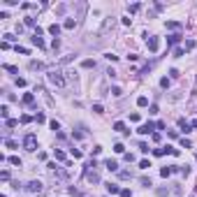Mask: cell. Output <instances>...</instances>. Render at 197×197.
Listing matches in <instances>:
<instances>
[{"label":"cell","instance_id":"1","mask_svg":"<svg viewBox=\"0 0 197 197\" xmlns=\"http://www.w3.org/2000/svg\"><path fill=\"white\" fill-rule=\"evenodd\" d=\"M46 79L51 81L54 86H65V77L60 74V72H56V70H49V74H46Z\"/></svg>","mask_w":197,"mask_h":197},{"label":"cell","instance_id":"2","mask_svg":"<svg viewBox=\"0 0 197 197\" xmlns=\"http://www.w3.org/2000/svg\"><path fill=\"white\" fill-rule=\"evenodd\" d=\"M26 190L30 193V195H40L42 190H44V186H42V181H30V183H26Z\"/></svg>","mask_w":197,"mask_h":197},{"label":"cell","instance_id":"3","mask_svg":"<svg viewBox=\"0 0 197 197\" xmlns=\"http://www.w3.org/2000/svg\"><path fill=\"white\" fill-rule=\"evenodd\" d=\"M23 148L30 151V153L37 148V137H35V134H26V137H23Z\"/></svg>","mask_w":197,"mask_h":197},{"label":"cell","instance_id":"4","mask_svg":"<svg viewBox=\"0 0 197 197\" xmlns=\"http://www.w3.org/2000/svg\"><path fill=\"white\" fill-rule=\"evenodd\" d=\"M114 23H116V21H114V16L104 19V21H102V28H100V35H107L109 30H111V28H114Z\"/></svg>","mask_w":197,"mask_h":197},{"label":"cell","instance_id":"5","mask_svg":"<svg viewBox=\"0 0 197 197\" xmlns=\"http://www.w3.org/2000/svg\"><path fill=\"white\" fill-rule=\"evenodd\" d=\"M146 46H148V51H151V54H155V51H158V49H160V40H158V37H148V40H146Z\"/></svg>","mask_w":197,"mask_h":197},{"label":"cell","instance_id":"6","mask_svg":"<svg viewBox=\"0 0 197 197\" xmlns=\"http://www.w3.org/2000/svg\"><path fill=\"white\" fill-rule=\"evenodd\" d=\"M153 130H155V123H151V121H148V123H142V125L137 128V132H139V134H148V132L153 134Z\"/></svg>","mask_w":197,"mask_h":197},{"label":"cell","instance_id":"7","mask_svg":"<svg viewBox=\"0 0 197 197\" xmlns=\"http://www.w3.org/2000/svg\"><path fill=\"white\" fill-rule=\"evenodd\" d=\"M51 174H54V179H58V181H65V179H67V169H65V167H56Z\"/></svg>","mask_w":197,"mask_h":197},{"label":"cell","instance_id":"8","mask_svg":"<svg viewBox=\"0 0 197 197\" xmlns=\"http://www.w3.org/2000/svg\"><path fill=\"white\" fill-rule=\"evenodd\" d=\"M114 130H116V132H123V134H130V130H125V123H123V121H116V123H114Z\"/></svg>","mask_w":197,"mask_h":197},{"label":"cell","instance_id":"9","mask_svg":"<svg viewBox=\"0 0 197 197\" xmlns=\"http://www.w3.org/2000/svg\"><path fill=\"white\" fill-rule=\"evenodd\" d=\"M181 37H183L181 33H174V35H169V37H167V44H179V42H181Z\"/></svg>","mask_w":197,"mask_h":197},{"label":"cell","instance_id":"10","mask_svg":"<svg viewBox=\"0 0 197 197\" xmlns=\"http://www.w3.org/2000/svg\"><path fill=\"white\" fill-rule=\"evenodd\" d=\"M107 190H109V195H121V190H123V188H118L116 183H107Z\"/></svg>","mask_w":197,"mask_h":197},{"label":"cell","instance_id":"11","mask_svg":"<svg viewBox=\"0 0 197 197\" xmlns=\"http://www.w3.org/2000/svg\"><path fill=\"white\" fill-rule=\"evenodd\" d=\"M104 167H107L109 172H116V169H118V162H116V160H111V158H109V160H104Z\"/></svg>","mask_w":197,"mask_h":197},{"label":"cell","instance_id":"12","mask_svg":"<svg viewBox=\"0 0 197 197\" xmlns=\"http://www.w3.org/2000/svg\"><path fill=\"white\" fill-rule=\"evenodd\" d=\"M179 128L183 130V132H190V128H193V125H190V123L186 121V118H179Z\"/></svg>","mask_w":197,"mask_h":197},{"label":"cell","instance_id":"13","mask_svg":"<svg viewBox=\"0 0 197 197\" xmlns=\"http://www.w3.org/2000/svg\"><path fill=\"white\" fill-rule=\"evenodd\" d=\"M33 44H35L37 46V49H44V40H42V37H37V35H33Z\"/></svg>","mask_w":197,"mask_h":197},{"label":"cell","instance_id":"14","mask_svg":"<svg viewBox=\"0 0 197 197\" xmlns=\"http://www.w3.org/2000/svg\"><path fill=\"white\" fill-rule=\"evenodd\" d=\"M7 162H9V165H14V167H21V158H19V155H9Z\"/></svg>","mask_w":197,"mask_h":197},{"label":"cell","instance_id":"15","mask_svg":"<svg viewBox=\"0 0 197 197\" xmlns=\"http://www.w3.org/2000/svg\"><path fill=\"white\" fill-rule=\"evenodd\" d=\"M86 179H88L90 183H98V181H100V174H98V172H90V174H86Z\"/></svg>","mask_w":197,"mask_h":197},{"label":"cell","instance_id":"16","mask_svg":"<svg viewBox=\"0 0 197 197\" xmlns=\"http://www.w3.org/2000/svg\"><path fill=\"white\" fill-rule=\"evenodd\" d=\"M172 172H176V165H174V167H162V169H160V174L165 176V179H167V176H169Z\"/></svg>","mask_w":197,"mask_h":197},{"label":"cell","instance_id":"17","mask_svg":"<svg viewBox=\"0 0 197 197\" xmlns=\"http://www.w3.org/2000/svg\"><path fill=\"white\" fill-rule=\"evenodd\" d=\"M49 33H51L54 37H58V35H60V26H58V23H54V26H49Z\"/></svg>","mask_w":197,"mask_h":197},{"label":"cell","instance_id":"18","mask_svg":"<svg viewBox=\"0 0 197 197\" xmlns=\"http://www.w3.org/2000/svg\"><path fill=\"white\" fill-rule=\"evenodd\" d=\"M54 155H56V160H58V162L65 160V151H60V148H54Z\"/></svg>","mask_w":197,"mask_h":197},{"label":"cell","instance_id":"19","mask_svg":"<svg viewBox=\"0 0 197 197\" xmlns=\"http://www.w3.org/2000/svg\"><path fill=\"white\" fill-rule=\"evenodd\" d=\"M30 70H44V63H40V60H30Z\"/></svg>","mask_w":197,"mask_h":197},{"label":"cell","instance_id":"20","mask_svg":"<svg viewBox=\"0 0 197 197\" xmlns=\"http://www.w3.org/2000/svg\"><path fill=\"white\" fill-rule=\"evenodd\" d=\"M33 102H35V95H33V93H26V95H23V104H33Z\"/></svg>","mask_w":197,"mask_h":197},{"label":"cell","instance_id":"21","mask_svg":"<svg viewBox=\"0 0 197 197\" xmlns=\"http://www.w3.org/2000/svg\"><path fill=\"white\" fill-rule=\"evenodd\" d=\"M146 104H148V98H146V95H139V98H137V107H146Z\"/></svg>","mask_w":197,"mask_h":197},{"label":"cell","instance_id":"22","mask_svg":"<svg viewBox=\"0 0 197 197\" xmlns=\"http://www.w3.org/2000/svg\"><path fill=\"white\" fill-rule=\"evenodd\" d=\"M81 67H86V70H90V67H95V60H90V58H86V60L81 63Z\"/></svg>","mask_w":197,"mask_h":197},{"label":"cell","instance_id":"23","mask_svg":"<svg viewBox=\"0 0 197 197\" xmlns=\"http://www.w3.org/2000/svg\"><path fill=\"white\" fill-rule=\"evenodd\" d=\"M0 116L5 118V121H9V109L5 107V104H2V107H0Z\"/></svg>","mask_w":197,"mask_h":197},{"label":"cell","instance_id":"24","mask_svg":"<svg viewBox=\"0 0 197 197\" xmlns=\"http://www.w3.org/2000/svg\"><path fill=\"white\" fill-rule=\"evenodd\" d=\"M5 146H7V148H19V144L14 142V139H9V137L5 139Z\"/></svg>","mask_w":197,"mask_h":197},{"label":"cell","instance_id":"25","mask_svg":"<svg viewBox=\"0 0 197 197\" xmlns=\"http://www.w3.org/2000/svg\"><path fill=\"white\" fill-rule=\"evenodd\" d=\"M74 26H77V21H74V19H65V28H67V30H72Z\"/></svg>","mask_w":197,"mask_h":197},{"label":"cell","instance_id":"26","mask_svg":"<svg viewBox=\"0 0 197 197\" xmlns=\"http://www.w3.org/2000/svg\"><path fill=\"white\" fill-rule=\"evenodd\" d=\"M118 176H121V179H132V174H130L128 169H121V172H118Z\"/></svg>","mask_w":197,"mask_h":197},{"label":"cell","instance_id":"27","mask_svg":"<svg viewBox=\"0 0 197 197\" xmlns=\"http://www.w3.org/2000/svg\"><path fill=\"white\" fill-rule=\"evenodd\" d=\"M139 7H142V5H137V2H134V5H128V12L134 14V12H139Z\"/></svg>","mask_w":197,"mask_h":197},{"label":"cell","instance_id":"28","mask_svg":"<svg viewBox=\"0 0 197 197\" xmlns=\"http://www.w3.org/2000/svg\"><path fill=\"white\" fill-rule=\"evenodd\" d=\"M111 95H114V98H121V95H123V90L118 88V86H114V88H111Z\"/></svg>","mask_w":197,"mask_h":197},{"label":"cell","instance_id":"29","mask_svg":"<svg viewBox=\"0 0 197 197\" xmlns=\"http://www.w3.org/2000/svg\"><path fill=\"white\" fill-rule=\"evenodd\" d=\"M19 121H14V118H9V121H5V128H16Z\"/></svg>","mask_w":197,"mask_h":197},{"label":"cell","instance_id":"30","mask_svg":"<svg viewBox=\"0 0 197 197\" xmlns=\"http://www.w3.org/2000/svg\"><path fill=\"white\" fill-rule=\"evenodd\" d=\"M167 28H172V30H179L181 23H176V21H167Z\"/></svg>","mask_w":197,"mask_h":197},{"label":"cell","instance_id":"31","mask_svg":"<svg viewBox=\"0 0 197 197\" xmlns=\"http://www.w3.org/2000/svg\"><path fill=\"white\" fill-rule=\"evenodd\" d=\"M26 26L28 28H37L35 26V19H33V16H26Z\"/></svg>","mask_w":197,"mask_h":197},{"label":"cell","instance_id":"32","mask_svg":"<svg viewBox=\"0 0 197 197\" xmlns=\"http://www.w3.org/2000/svg\"><path fill=\"white\" fill-rule=\"evenodd\" d=\"M49 125H51V130H56V132H60V123H58V121H51Z\"/></svg>","mask_w":197,"mask_h":197},{"label":"cell","instance_id":"33","mask_svg":"<svg viewBox=\"0 0 197 197\" xmlns=\"http://www.w3.org/2000/svg\"><path fill=\"white\" fill-rule=\"evenodd\" d=\"M114 151L116 153H125V146H123V144H114Z\"/></svg>","mask_w":197,"mask_h":197},{"label":"cell","instance_id":"34","mask_svg":"<svg viewBox=\"0 0 197 197\" xmlns=\"http://www.w3.org/2000/svg\"><path fill=\"white\" fill-rule=\"evenodd\" d=\"M186 49L193 51V49H195V40H186Z\"/></svg>","mask_w":197,"mask_h":197},{"label":"cell","instance_id":"35","mask_svg":"<svg viewBox=\"0 0 197 197\" xmlns=\"http://www.w3.org/2000/svg\"><path fill=\"white\" fill-rule=\"evenodd\" d=\"M181 146H183V148H190V146H193V142H190V139H186V137H183V139H181Z\"/></svg>","mask_w":197,"mask_h":197},{"label":"cell","instance_id":"36","mask_svg":"<svg viewBox=\"0 0 197 197\" xmlns=\"http://www.w3.org/2000/svg\"><path fill=\"white\" fill-rule=\"evenodd\" d=\"M160 86H162V88H169V79H167V77H162V79H160Z\"/></svg>","mask_w":197,"mask_h":197},{"label":"cell","instance_id":"37","mask_svg":"<svg viewBox=\"0 0 197 197\" xmlns=\"http://www.w3.org/2000/svg\"><path fill=\"white\" fill-rule=\"evenodd\" d=\"M93 111H95V114H102L104 109H102V104H100V102H98V104H93Z\"/></svg>","mask_w":197,"mask_h":197},{"label":"cell","instance_id":"38","mask_svg":"<svg viewBox=\"0 0 197 197\" xmlns=\"http://www.w3.org/2000/svg\"><path fill=\"white\" fill-rule=\"evenodd\" d=\"M139 118H142V116H139L137 111H134V114H130V121H132V123H139Z\"/></svg>","mask_w":197,"mask_h":197},{"label":"cell","instance_id":"39","mask_svg":"<svg viewBox=\"0 0 197 197\" xmlns=\"http://www.w3.org/2000/svg\"><path fill=\"white\" fill-rule=\"evenodd\" d=\"M0 179H2V181H9V172L2 169V172H0Z\"/></svg>","mask_w":197,"mask_h":197},{"label":"cell","instance_id":"40","mask_svg":"<svg viewBox=\"0 0 197 197\" xmlns=\"http://www.w3.org/2000/svg\"><path fill=\"white\" fill-rule=\"evenodd\" d=\"M35 121H37V123H44L46 116H44V114H35Z\"/></svg>","mask_w":197,"mask_h":197},{"label":"cell","instance_id":"41","mask_svg":"<svg viewBox=\"0 0 197 197\" xmlns=\"http://www.w3.org/2000/svg\"><path fill=\"white\" fill-rule=\"evenodd\" d=\"M179 172L183 174V176H188V174H190V167H188V165H186V167H179Z\"/></svg>","mask_w":197,"mask_h":197},{"label":"cell","instance_id":"42","mask_svg":"<svg viewBox=\"0 0 197 197\" xmlns=\"http://www.w3.org/2000/svg\"><path fill=\"white\" fill-rule=\"evenodd\" d=\"M121 197H132V193H130V188H123V190H121Z\"/></svg>","mask_w":197,"mask_h":197},{"label":"cell","instance_id":"43","mask_svg":"<svg viewBox=\"0 0 197 197\" xmlns=\"http://www.w3.org/2000/svg\"><path fill=\"white\" fill-rule=\"evenodd\" d=\"M139 167H142V169H148V167H151V162H148V160H142V162H139Z\"/></svg>","mask_w":197,"mask_h":197},{"label":"cell","instance_id":"44","mask_svg":"<svg viewBox=\"0 0 197 197\" xmlns=\"http://www.w3.org/2000/svg\"><path fill=\"white\" fill-rule=\"evenodd\" d=\"M30 121H33V118L28 116V114H23V116H21V123H23V125H26V123H30Z\"/></svg>","mask_w":197,"mask_h":197},{"label":"cell","instance_id":"45","mask_svg":"<svg viewBox=\"0 0 197 197\" xmlns=\"http://www.w3.org/2000/svg\"><path fill=\"white\" fill-rule=\"evenodd\" d=\"M142 186H144V188H148V186H151V179H146V176H142Z\"/></svg>","mask_w":197,"mask_h":197},{"label":"cell","instance_id":"46","mask_svg":"<svg viewBox=\"0 0 197 197\" xmlns=\"http://www.w3.org/2000/svg\"><path fill=\"white\" fill-rule=\"evenodd\" d=\"M5 70H7V72H12V74H16V72H19L16 67H14V65H5Z\"/></svg>","mask_w":197,"mask_h":197},{"label":"cell","instance_id":"47","mask_svg":"<svg viewBox=\"0 0 197 197\" xmlns=\"http://www.w3.org/2000/svg\"><path fill=\"white\" fill-rule=\"evenodd\" d=\"M139 151H142V153H148V144L142 142V144H139Z\"/></svg>","mask_w":197,"mask_h":197},{"label":"cell","instance_id":"48","mask_svg":"<svg viewBox=\"0 0 197 197\" xmlns=\"http://www.w3.org/2000/svg\"><path fill=\"white\" fill-rule=\"evenodd\" d=\"M70 153H72V158H81V151H79V148H72Z\"/></svg>","mask_w":197,"mask_h":197},{"label":"cell","instance_id":"49","mask_svg":"<svg viewBox=\"0 0 197 197\" xmlns=\"http://www.w3.org/2000/svg\"><path fill=\"white\" fill-rule=\"evenodd\" d=\"M16 54H23V56H26V54H28V49H26V46H16Z\"/></svg>","mask_w":197,"mask_h":197},{"label":"cell","instance_id":"50","mask_svg":"<svg viewBox=\"0 0 197 197\" xmlns=\"http://www.w3.org/2000/svg\"><path fill=\"white\" fill-rule=\"evenodd\" d=\"M169 77L172 79H179V70H169Z\"/></svg>","mask_w":197,"mask_h":197},{"label":"cell","instance_id":"51","mask_svg":"<svg viewBox=\"0 0 197 197\" xmlns=\"http://www.w3.org/2000/svg\"><path fill=\"white\" fill-rule=\"evenodd\" d=\"M16 86H19V88H23V86H26V79H21V77H19V79H16Z\"/></svg>","mask_w":197,"mask_h":197},{"label":"cell","instance_id":"52","mask_svg":"<svg viewBox=\"0 0 197 197\" xmlns=\"http://www.w3.org/2000/svg\"><path fill=\"white\" fill-rule=\"evenodd\" d=\"M186 54V51H183V49H174V56H176V58H181V56Z\"/></svg>","mask_w":197,"mask_h":197},{"label":"cell","instance_id":"53","mask_svg":"<svg viewBox=\"0 0 197 197\" xmlns=\"http://www.w3.org/2000/svg\"><path fill=\"white\" fill-rule=\"evenodd\" d=\"M167 153H169V155H179V148H169V146H167Z\"/></svg>","mask_w":197,"mask_h":197},{"label":"cell","instance_id":"54","mask_svg":"<svg viewBox=\"0 0 197 197\" xmlns=\"http://www.w3.org/2000/svg\"><path fill=\"white\" fill-rule=\"evenodd\" d=\"M158 197H167V190H165V188H160V190H158Z\"/></svg>","mask_w":197,"mask_h":197},{"label":"cell","instance_id":"55","mask_svg":"<svg viewBox=\"0 0 197 197\" xmlns=\"http://www.w3.org/2000/svg\"><path fill=\"white\" fill-rule=\"evenodd\" d=\"M190 125H193V128H197V118H195V121H193V123H190Z\"/></svg>","mask_w":197,"mask_h":197}]
</instances>
